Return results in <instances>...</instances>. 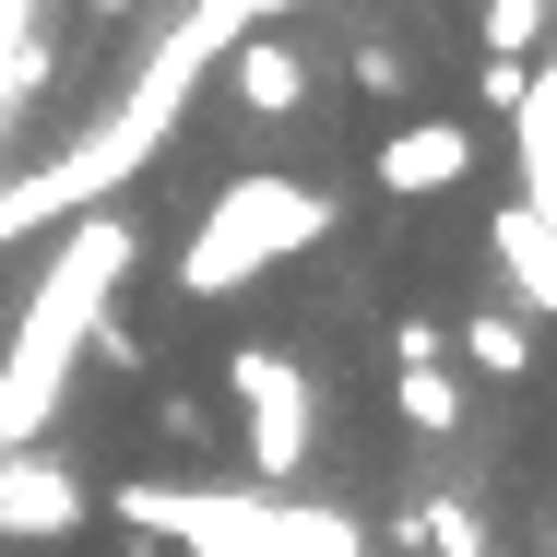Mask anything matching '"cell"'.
I'll return each instance as SVG.
<instances>
[{"mask_svg":"<svg viewBox=\"0 0 557 557\" xmlns=\"http://www.w3.org/2000/svg\"><path fill=\"white\" fill-rule=\"evenodd\" d=\"M486 261H498V285H510L522 321H557V214L498 202V214H486Z\"/></svg>","mask_w":557,"mask_h":557,"instance_id":"obj_8","label":"cell"},{"mask_svg":"<svg viewBox=\"0 0 557 557\" xmlns=\"http://www.w3.org/2000/svg\"><path fill=\"white\" fill-rule=\"evenodd\" d=\"M404 534H416V546H428V557H498V546H486V522H474L462 498H428V510H416Z\"/></svg>","mask_w":557,"mask_h":557,"instance_id":"obj_12","label":"cell"},{"mask_svg":"<svg viewBox=\"0 0 557 557\" xmlns=\"http://www.w3.org/2000/svg\"><path fill=\"white\" fill-rule=\"evenodd\" d=\"M392 404H404V428H416V440H450V428H462V368H450V333H428V321H404V333H392Z\"/></svg>","mask_w":557,"mask_h":557,"instance_id":"obj_7","label":"cell"},{"mask_svg":"<svg viewBox=\"0 0 557 557\" xmlns=\"http://www.w3.org/2000/svg\"><path fill=\"white\" fill-rule=\"evenodd\" d=\"M0 450H12V440H0Z\"/></svg>","mask_w":557,"mask_h":557,"instance_id":"obj_15","label":"cell"},{"mask_svg":"<svg viewBox=\"0 0 557 557\" xmlns=\"http://www.w3.org/2000/svg\"><path fill=\"white\" fill-rule=\"evenodd\" d=\"M225 392H237V462H249V486H297L309 474V416H321V392H309V368L285 356V344H237L225 356Z\"/></svg>","mask_w":557,"mask_h":557,"instance_id":"obj_4","label":"cell"},{"mask_svg":"<svg viewBox=\"0 0 557 557\" xmlns=\"http://www.w3.org/2000/svg\"><path fill=\"white\" fill-rule=\"evenodd\" d=\"M225 96H237L249 119H297V108H309V48H297L285 24L225 36Z\"/></svg>","mask_w":557,"mask_h":557,"instance_id":"obj_9","label":"cell"},{"mask_svg":"<svg viewBox=\"0 0 557 557\" xmlns=\"http://www.w3.org/2000/svg\"><path fill=\"white\" fill-rule=\"evenodd\" d=\"M119 534H166L190 557H368V522L356 510H309V498H273V486H119L108 498Z\"/></svg>","mask_w":557,"mask_h":557,"instance_id":"obj_2","label":"cell"},{"mask_svg":"<svg viewBox=\"0 0 557 557\" xmlns=\"http://www.w3.org/2000/svg\"><path fill=\"white\" fill-rule=\"evenodd\" d=\"M344 72H356V96H380V108H404V84H416V60H404L392 36H368V48H356Z\"/></svg>","mask_w":557,"mask_h":557,"instance_id":"obj_13","label":"cell"},{"mask_svg":"<svg viewBox=\"0 0 557 557\" xmlns=\"http://www.w3.org/2000/svg\"><path fill=\"white\" fill-rule=\"evenodd\" d=\"M474 166H486V131H474V119H404V131L368 154V178H380L392 202H450Z\"/></svg>","mask_w":557,"mask_h":557,"instance_id":"obj_6","label":"cell"},{"mask_svg":"<svg viewBox=\"0 0 557 557\" xmlns=\"http://www.w3.org/2000/svg\"><path fill=\"white\" fill-rule=\"evenodd\" d=\"M96 522V486L60 450H0V534L12 546H72Z\"/></svg>","mask_w":557,"mask_h":557,"instance_id":"obj_5","label":"cell"},{"mask_svg":"<svg viewBox=\"0 0 557 557\" xmlns=\"http://www.w3.org/2000/svg\"><path fill=\"white\" fill-rule=\"evenodd\" d=\"M131 261H143L131 214H84L60 249H48V273H36L24 321H12V344H0V440H12V450L60 416V392H72V368H84L96 321L119 309V273H131Z\"/></svg>","mask_w":557,"mask_h":557,"instance_id":"obj_1","label":"cell"},{"mask_svg":"<svg viewBox=\"0 0 557 557\" xmlns=\"http://www.w3.org/2000/svg\"><path fill=\"white\" fill-rule=\"evenodd\" d=\"M84 12H108V24H119V12H143V0H84Z\"/></svg>","mask_w":557,"mask_h":557,"instance_id":"obj_14","label":"cell"},{"mask_svg":"<svg viewBox=\"0 0 557 557\" xmlns=\"http://www.w3.org/2000/svg\"><path fill=\"white\" fill-rule=\"evenodd\" d=\"M450 356H462L474 380H534V321L486 297V309H462V333H450Z\"/></svg>","mask_w":557,"mask_h":557,"instance_id":"obj_10","label":"cell"},{"mask_svg":"<svg viewBox=\"0 0 557 557\" xmlns=\"http://www.w3.org/2000/svg\"><path fill=\"white\" fill-rule=\"evenodd\" d=\"M557 36V0H474V48L486 60H546Z\"/></svg>","mask_w":557,"mask_h":557,"instance_id":"obj_11","label":"cell"},{"mask_svg":"<svg viewBox=\"0 0 557 557\" xmlns=\"http://www.w3.org/2000/svg\"><path fill=\"white\" fill-rule=\"evenodd\" d=\"M333 237V190H309V178H273V166H249V178H225L214 214L190 225V249H178V297H237V285H261L273 261H297V249H321Z\"/></svg>","mask_w":557,"mask_h":557,"instance_id":"obj_3","label":"cell"}]
</instances>
